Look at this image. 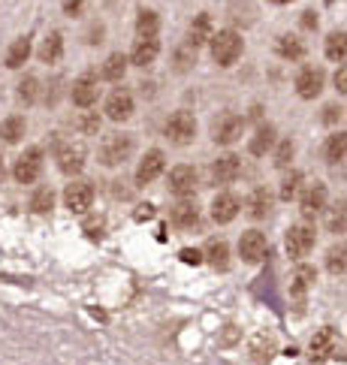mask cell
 Segmentation results:
<instances>
[{
  "label": "cell",
  "instance_id": "6da1fadb",
  "mask_svg": "<svg viewBox=\"0 0 347 365\" xmlns=\"http://www.w3.org/2000/svg\"><path fill=\"white\" fill-rule=\"evenodd\" d=\"M212 58L221 63V67H233V63L239 61V55H242V48H245V43H242V36L236 34V31H217V34H212Z\"/></svg>",
  "mask_w": 347,
  "mask_h": 365
},
{
  "label": "cell",
  "instance_id": "7a4b0ae2",
  "mask_svg": "<svg viewBox=\"0 0 347 365\" xmlns=\"http://www.w3.org/2000/svg\"><path fill=\"white\" fill-rule=\"evenodd\" d=\"M133 154V136L130 133H109L100 145V163L103 166H121Z\"/></svg>",
  "mask_w": 347,
  "mask_h": 365
},
{
  "label": "cell",
  "instance_id": "3957f363",
  "mask_svg": "<svg viewBox=\"0 0 347 365\" xmlns=\"http://www.w3.org/2000/svg\"><path fill=\"white\" fill-rule=\"evenodd\" d=\"M242 130H245V118L236 112H221L212 124V139L217 145H233V142L242 136Z\"/></svg>",
  "mask_w": 347,
  "mask_h": 365
},
{
  "label": "cell",
  "instance_id": "277c9868",
  "mask_svg": "<svg viewBox=\"0 0 347 365\" xmlns=\"http://www.w3.org/2000/svg\"><path fill=\"white\" fill-rule=\"evenodd\" d=\"M43 173V148H28L24 154H19L16 158V166H12V178L19 181V185H31V181H36Z\"/></svg>",
  "mask_w": 347,
  "mask_h": 365
},
{
  "label": "cell",
  "instance_id": "5b68a950",
  "mask_svg": "<svg viewBox=\"0 0 347 365\" xmlns=\"http://www.w3.org/2000/svg\"><path fill=\"white\" fill-rule=\"evenodd\" d=\"M166 136H170V142H175V145H187V142H194L197 136V118L190 112H175L170 115V121H166Z\"/></svg>",
  "mask_w": 347,
  "mask_h": 365
},
{
  "label": "cell",
  "instance_id": "8992f818",
  "mask_svg": "<svg viewBox=\"0 0 347 365\" xmlns=\"http://www.w3.org/2000/svg\"><path fill=\"white\" fill-rule=\"evenodd\" d=\"M85 158H88V151L79 145V142H63V145L55 151L58 169L63 175H79L85 169Z\"/></svg>",
  "mask_w": 347,
  "mask_h": 365
},
{
  "label": "cell",
  "instance_id": "52a82bcc",
  "mask_svg": "<svg viewBox=\"0 0 347 365\" xmlns=\"http://www.w3.org/2000/svg\"><path fill=\"white\" fill-rule=\"evenodd\" d=\"M314 242H317V236H314V230L308 227V224H296V227H290V230H287V239H284L287 254H290L293 259H302V257L311 254Z\"/></svg>",
  "mask_w": 347,
  "mask_h": 365
},
{
  "label": "cell",
  "instance_id": "ba28073f",
  "mask_svg": "<svg viewBox=\"0 0 347 365\" xmlns=\"http://www.w3.org/2000/svg\"><path fill=\"white\" fill-rule=\"evenodd\" d=\"M91 202H94V187L88 185V181H73V185H67V190H63V205H67L73 215H85L88 208H91Z\"/></svg>",
  "mask_w": 347,
  "mask_h": 365
},
{
  "label": "cell",
  "instance_id": "9c48e42d",
  "mask_svg": "<svg viewBox=\"0 0 347 365\" xmlns=\"http://www.w3.org/2000/svg\"><path fill=\"white\" fill-rule=\"evenodd\" d=\"M266 254H269V242H266L263 232H257V230L242 232V239H239V257L245 259V263H260Z\"/></svg>",
  "mask_w": 347,
  "mask_h": 365
},
{
  "label": "cell",
  "instance_id": "30bf717a",
  "mask_svg": "<svg viewBox=\"0 0 347 365\" xmlns=\"http://www.w3.org/2000/svg\"><path fill=\"white\" fill-rule=\"evenodd\" d=\"M194 190H197V169L194 166H175L172 173H170V193H175V197H194Z\"/></svg>",
  "mask_w": 347,
  "mask_h": 365
},
{
  "label": "cell",
  "instance_id": "8fae6325",
  "mask_svg": "<svg viewBox=\"0 0 347 365\" xmlns=\"http://www.w3.org/2000/svg\"><path fill=\"white\" fill-rule=\"evenodd\" d=\"M106 115L112 121H127L133 115V94L127 88L112 91L109 100H106Z\"/></svg>",
  "mask_w": 347,
  "mask_h": 365
},
{
  "label": "cell",
  "instance_id": "7c38bea8",
  "mask_svg": "<svg viewBox=\"0 0 347 365\" xmlns=\"http://www.w3.org/2000/svg\"><path fill=\"white\" fill-rule=\"evenodd\" d=\"M296 91L302 100H314L320 97V91H323V70L317 67H305L299 76H296Z\"/></svg>",
  "mask_w": 347,
  "mask_h": 365
},
{
  "label": "cell",
  "instance_id": "4fadbf2b",
  "mask_svg": "<svg viewBox=\"0 0 347 365\" xmlns=\"http://www.w3.org/2000/svg\"><path fill=\"white\" fill-rule=\"evenodd\" d=\"M299 208L305 217H314L326 208V185H320V181H314V185H308L302 200H299Z\"/></svg>",
  "mask_w": 347,
  "mask_h": 365
},
{
  "label": "cell",
  "instance_id": "5bb4252c",
  "mask_svg": "<svg viewBox=\"0 0 347 365\" xmlns=\"http://www.w3.org/2000/svg\"><path fill=\"white\" fill-rule=\"evenodd\" d=\"M97 94H100V88H97L94 76H82V79H76L73 82V91H70L73 103H76V106H82V109H91L94 103H97Z\"/></svg>",
  "mask_w": 347,
  "mask_h": 365
},
{
  "label": "cell",
  "instance_id": "9a60e30c",
  "mask_svg": "<svg viewBox=\"0 0 347 365\" xmlns=\"http://www.w3.org/2000/svg\"><path fill=\"white\" fill-rule=\"evenodd\" d=\"M242 173V163L236 154H224V158H217L212 163V178H214V185H233V181L239 178Z\"/></svg>",
  "mask_w": 347,
  "mask_h": 365
},
{
  "label": "cell",
  "instance_id": "2e32d148",
  "mask_svg": "<svg viewBox=\"0 0 347 365\" xmlns=\"http://www.w3.org/2000/svg\"><path fill=\"white\" fill-rule=\"evenodd\" d=\"M160 55V40L157 36H139L133 51H130V63H136V67H148V63H154Z\"/></svg>",
  "mask_w": 347,
  "mask_h": 365
},
{
  "label": "cell",
  "instance_id": "e0dca14e",
  "mask_svg": "<svg viewBox=\"0 0 347 365\" xmlns=\"http://www.w3.org/2000/svg\"><path fill=\"white\" fill-rule=\"evenodd\" d=\"M239 200L233 197V193H217L214 202H212V217L214 224H229L236 215H239Z\"/></svg>",
  "mask_w": 347,
  "mask_h": 365
},
{
  "label": "cell",
  "instance_id": "ac0fdd59",
  "mask_svg": "<svg viewBox=\"0 0 347 365\" xmlns=\"http://www.w3.org/2000/svg\"><path fill=\"white\" fill-rule=\"evenodd\" d=\"M163 173V151H148L145 158H143V163H139V169H136V181L139 185H148V181H154Z\"/></svg>",
  "mask_w": 347,
  "mask_h": 365
},
{
  "label": "cell",
  "instance_id": "d6986e66",
  "mask_svg": "<svg viewBox=\"0 0 347 365\" xmlns=\"http://www.w3.org/2000/svg\"><path fill=\"white\" fill-rule=\"evenodd\" d=\"M212 40V19L205 16V12H200V16L190 21V31H187V46L190 48H200L202 43Z\"/></svg>",
  "mask_w": 347,
  "mask_h": 365
},
{
  "label": "cell",
  "instance_id": "ffe728a7",
  "mask_svg": "<svg viewBox=\"0 0 347 365\" xmlns=\"http://www.w3.org/2000/svg\"><path fill=\"white\" fill-rule=\"evenodd\" d=\"M245 208H248V215H251L254 220L266 217V215H269V208H272V193H269L266 187H257V190L251 193V197H248Z\"/></svg>",
  "mask_w": 347,
  "mask_h": 365
},
{
  "label": "cell",
  "instance_id": "44dd1931",
  "mask_svg": "<svg viewBox=\"0 0 347 365\" xmlns=\"http://www.w3.org/2000/svg\"><path fill=\"white\" fill-rule=\"evenodd\" d=\"M61 58H63V34L51 31L43 40V46H40V61L43 63H58Z\"/></svg>",
  "mask_w": 347,
  "mask_h": 365
},
{
  "label": "cell",
  "instance_id": "7402d4cb",
  "mask_svg": "<svg viewBox=\"0 0 347 365\" xmlns=\"http://www.w3.org/2000/svg\"><path fill=\"white\" fill-rule=\"evenodd\" d=\"M124 73H127V55H121V51H115V55H109L106 61H103L100 76L106 82H121Z\"/></svg>",
  "mask_w": 347,
  "mask_h": 365
},
{
  "label": "cell",
  "instance_id": "603a6c76",
  "mask_svg": "<svg viewBox=\"0 0 347 365\" xmlns=\"http://www.w3.org/2000/svg\"><path fill=\"white\" fill-rule=\"evenodd\" d=\"M205 257H209L212 269H217V272H227L229 269V247H227L224 239H212L209 247H205Z\"/></svg>",
  "mask_w": 347,
  "mask_h": 365
},
{
  "label": "cell",
  "instance_id": "cb8c5ba5",
  "mask_svg": "<svg viewBox=\"0 0 347 365\" xmlns=\"http://www.w3.org/2000/svg\"><path fill=\"white\" fill-rule=\"evenodd\" d=\"M24 130H28V121H24L21 115H9V118L0 124V139H4L6 145H16V142L24 136Z\"/></svg>",
  "mask_w": 347,
  "mask_h": 365
},
{
  "label": "cell",
  "instance_id": "d4e9b609",
  "mask_svg": "<svg viewBox=\"0 0 347 365\" xmlns=\"http://www.w3.org/2000/svg\"><path fill=\"white\" fill-rule=\"evenodd\" d=\"M170 220H172L178 230H190V227H197V220H200V208H197V205H190V202H182V205H175V208H172Z\"/></svg>",
  "mask_w": 347,
  "mask_h": 365
},
{
  "label": "cell",
  "instance_id": "484cf974",
  "mask_svg": "<svg viewBox=\"0 0 347 365\" xmlns=\"http://www.w3.org/2000/svg\"><path fill=\"white\" fill-rule=\"evenodd\" d=\"M28 55H31V36H19L16 43L9 46V51H6V67L9 70H19L24 61H28Z\"/></svg>",
  "mask_w": 347,
  "mask_h": 365
},
{
  "label": "cell",
  "instance_id": "4316f807",
  "mask_svg": "<svg viewBox=\"0 0 347 365\" xmlns=\"http://www.w3.org/2000/svg\"><path fill=\"white\" fill-rule=\"evenodd\" d=\"M336 350V329L332 326H323L314 338H311V354L314 356H329Z\"/></svg>",
  "mask_w": 347,
  "mask_h": 365
},
{
  "label": "cell",
  "instance_id": "83f0119b",
  "mask_svg": "<svg viewBox=\"0 0 347 365\" xmlns=\"http://www.w3.org/2000/svg\"><path fill=\"white\" fill-rule=\"evenodd\" d=\"M323 151H326V163H332V166L344 160V151H347V133H344V130H338V133H332L326 139Z\"/></svg>",
  "mask_w": 347,
  "mask_h": 365
},
{
  "label": "cell",
  "instance_id": "f1b7e54d",
  "mask_svg": "<svg viewBox=\"0 0 347 365\" xmlns=\"http://www.w3.org/2000/svg\"><path fill=\"white\" fill-rule=\"evenodd\" d=\"M278 55L287 58V61H299L305 55V43L299 40V36H278Z\"/></svg>",
  "mask_w": 347,
  "mask_h": 365
},
{
  "label": "cell",
  "instance_id": "f546056e",
  "mask_svg": "<svg viewBox=\"0 0 347 365\" xmlns=\"http://www.w3.org/2000/svg\"><path fill=\"white\" fill-rule=\"evenodd\" d=\"M272 142H275V127H272V124L260 127V130H257V136L251 139V154H257V158H260V154H266L269 148H272Z\"/></svg>",
  "mask_w": 347,
  "mask_h": 365
},
{
  "label": "cell",
  "instance_id": "4dcf8cb0",
  "mask_svg": "<svg viewBox=\"0 0 347 365\" xmlns=\"http://www.w3.org/2000/svg\"><path fill=\"white\" fill-rule=\"evenodd\" d=\"M136 31H139V36H157V31H160V19H157V12H154V9H143V12H139V19H136Z\"/></svg>",
  "mask_w": 347,
  "mask_h": 365
},
{
  "label": "cell",
  "instance_id": "1f68e13d",
  "mask_svg": "<svg viewBox=\"0 0 347 365\" xmlns=\"http://www.w3.org/2000/svg\"><path fill=\"white\" fill-rule=\"evenodd\" d=\"M344 51H347V34L344 31H332L329 40H326V58L329 61H344Z\"/></svg>",
  "mask_w": 347,
  "mask_h": 365
},
{
  "label": "cell",
  "instance_id": "d6a6232c",
  "mask_svg": "<svg viewBox=\"0 0 347 365\" xmlns=\"http://www.w3.org/2000/svg\"><path fill=\"white\" fill-rule=\"evenodd\" d=\"M344 245H332L329 247V254H326V269L332 272V275H344V266H347V259H344Z\"/></svg>",
  "mask_w": 347,
  "mask_h": 365
},
{
  "label": "cell",
  "instance_id": "836d02e7",
  "mask_svg": "<svg viewBox=\"0 0 347 365\" xmlns=\"http://www.w3.org/2000/svg\"><path fill=\"white\" fill-rule=\"evenodd\" d=\"M51 205H55V193H51V187H40L31 197V208L36 215H46V212H51Z\"/></svg>",
  "mask_w": 347,
  "mask_h": 365
},
{
  "label": "cell",
  "instance_id": "e575fe53",
  "mask_svg": "<svg viewBox=\"0 0 347 365\" xmlns=\"http://www.w3.org/2000/svg\"><path fill=\"white\" fill-rule=\"evenodd\" d=\"M40 97V82H36V76H24L19 82V100L21 103H33Z\"/></svg>",
  "mask_w": 347,
  "mask_h": 365
},
{
  "label": "cell",
  "instance_id": "d590c367",
  "mask_svg": "<svg viewBox=\"0 0 347 365\" xmlns=\"http://www.w3.org/2000/svg\"><path fill=\"white\" fill-rule=\"evenodd\" d=\"M326 227H329V232H344V200H338L336 205H332V212L326 217Z\"/></svg>",
  "mask_w": 347,
  "mask_h": 365
},
{
  "label": "cell",
  "instance_id": "8d00e7d4",
  "mask_svg": "<svg viewBox=\"0 0 347 365\" xmlns=\"http://www.w3.org/2000/svg\"><path fill=\"white\" fill-rule=\"evenodd\" d=\"M293 281H296V284H293V290L305 293L308 287H311V281H314V269H311V266H299L296 275H293Z\"/></svg>",
  "mask_w": 347,
  "mask_h": 365
},
{
  "label": "cell",
  "instance_id": "74e56055",
  "mask_svg": "<svg viewBox=\"0 0 347 365\" xmlns=\"http://www.w3.org/2000/svg\"><path fill=\"white\" fill-rule=\"evenodd\" d=\"M190 63H197V48H190V46L178 48L175 51V70L185 73V70H190Z\"/></svg>",
  "mask_w": 347,
  "mask_h": 365
},
{
  "label": "cell",
  "instance_id": "f35d334b",
  "mask_svg": "<svg viewBox=\"0 0 347 365\" xmlns=\"http://www.w3.org/2000/svg\"><path fill=\"white\" fill-rule=\"evenodd\" d=\"M293 151H296V145H293V139H284L278 145V151H275V166L278 169H284L290 160H293Z\"/></svg>",
  "mask_w": 347,
  "mask_h": 365
},
{
  "label": "cell",
  "instance_id": "ab89813d",
  "mask_svg": "<svg viewBox=\"0 0 347 365\" xmlns=\"http://www.w3.org/2000/svg\"><path fill=\"white\" fill-rule=\"evenodd\" d=\"M299 181H302V173H290L284 178V185H281V200H290V197H296V190H299Z\"/></svg>",
  "mask_w": 347,
  "mask_h": 365
},
{
  "label": "cell",
  "instance_id": "60d3db41",
  "mask_svg": "<svg viewBox=\"0 0 347 365\" xmlns=\"http://www.w3.org/2000/svg\"><path fill=\"white\" fill-rule=\"evenodd\" d=\"M79 130H82L85 136L97 133V130H100V115H97V112H88V115H82V118H79Z\"/></svg>",
  "mask_w": 347,
  "mask_h": 365
},
{
  "label": "cell",
  "instance_id": "b9f144b4",
  "mask_svg": "<svg viewBox=\"0 0 347 365\" xmlns=\"http://www.w3.org/2000/svg\"><path fill=\"white\" fill-rule=\"evenodd\" d=\"M82 9H85V0H63V12L67 16H82Z\"/></svg>",
  "mask_w": 347,
  "mask_h": 365
},
{
  "label": "cell",
  "instance_id": "7bdbcfd3",
  "mask_svg": "<svg viewBox=\"0 0 347 365\" xmlns=\"http://www.w3.org/2000/svg\"><path fill=\"white\" fill-rule=\"evenodd\" d=\"M341 112H344V109L332 103V106H326V109H323V121H326V124H336V121L341 118Z\"/></svg>",
  "mask_w": 347,
  "mask_h": 365
},
{
  "label": "cell",
  "instance_id": "ee69618b",
  "mask_svg": "<svg viewBox=\"0 0 347 365\" xmlns=\"http://www.w3.org/2000/svg\"><path fill=\"white\" fill-rule=\"evenodd\" d=\"M85 43H91V46L103 43V24H94V28L88 31V40H85Z\"/></svg>",
  "mask_w": 347,
  "mask_h": 365
},
{
  "label": "cell",
  "instance_id": "f6af8a7d",
  "mask_svg": "<svg viewBox=\"0 0 347 365\" xmlns=\"http://www.w3.org/2000/svg\"><path fill=\"white\" fill-rule=\"evenodd\" d=\"M182 259H185V263H200V259H202V254L200 251H190V247H185V251H182Z\"/></svg>",
  "mask_w": 347,
  "mask_h": 365
},
{
  "label": "cell",
  "instance_id": "bcb514c9",
  "mask_svg": "<svg viewBox=\"0 0 347 365\" xmlns=\"http://www.w3.org/2000/svg\"><path fill=\"white\" fill-rule=\"evenodd\" d=\"M336 88H338V94H344V91H347V70L344 67L336 73Z\"/></svg>",
  "mask_w": 347,
  "mask_h": 365
},
{
  "label": "cell",
  "instance_id": "7dc6e473",
  "mask_svg": "<svg viewBox=\"0 0 347 365\" xmlns=\"http://www.w3.org/2000/svg\"><path fill=\"white\" fill-rule=\"evenodd\" d=\"M302 28H308V31L317 28V16H314V12H302Z\"/></svg>",
  "mask_w": 347,
  "mask_h": 365
},
{
  "label": "cell",
  "instance_id": "c3c4849f",
  "mask_svg": "<svg viewBox=\"0 0 347 365\" xmlns=\"http://www.w3.org/2000/svg\"><path fill=\"white\" fill-rule=\"evenodd\" d=\"M4 175H6V169H4V160H0V181H4Z\"/></svg>",
  "mask_w": 347,
  "mask_h": 365
},
{
  "label": "cell",
  "instance_id": "681fc988",
  "mask_svg": "<svg viewBox=\"0 0 347 365\" xmlns=\"http://www.w3.org/2000/svg\"><path fill=\"white\" fill-rule=\"evenodd\" d=\"M272 4H290V0H272Z\"/></svg>",
  "mask_w": 347,
  "mask_h": 365
}]
</instances>
